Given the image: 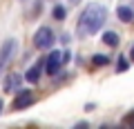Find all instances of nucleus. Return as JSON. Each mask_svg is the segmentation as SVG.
I'll return each instance as SVG.
<instances>
[{
  "mask_svg": "<svg viewBox=\"0 0 134 129\" xmlns=\"http://www.w3.org/2000/svg\"><path fill=\"white\" fill-rule=\"evenodd\" d=\"M43 71H45V58H40V60H36L31 67L27 69V73H25V80L31 82V85H36V82L40 80V76H43Z\"/></svg>",
  "mask_w": 134,
  "mask_h": 129,
  "instance_id": "39448f33",
  "label": "nucleus"
},
{
  "mask_svg": "<svg viewBox=\"0 0 134 129\" xmlns=\"http://www.w3.org/2000/svg\"><path fill=\"white\" fill-rule=\"evenodd\" d=\"M130 58L134 60V45H132V49H130Z\"/></svg>",
  "mask_w": 134,
  "mask_h": 129,
  "instance_id": "2eb2a0df",
  "label": "nucleus"
},
{
  "mask_svg": "<svg viewBox=\"0 0 134 129\" xmlns=\"http://www.w3.org/2000/svg\"><path fill=\"white\" fill-rule=\"evenodd\" d=\"M123 125H130V127H134V111H132V114H127V116L123 118Z\"/></svg>",
  "mask_w": 134,
  "mask_h": 129,
  "instance_id": "ddd939ff",
  "label": "nucleus"
},
{
  "mask_svg": "<svg viewBox=\"0 0 134 129\" xmlns=\"http://www.w3.org/2000/svg\"><path fill=\"white\" fill-rule=\"evenodd\" d=\"M25 76H20V73H9V76L5 78V82H2V87H5V91H16L20 87V82H23Z\"/></svg>",
  "mask_w": 134,
  "mask_h": 129,
  "instance_id": "0eeeda50",
  "label": "nucleus"
},
{
  "mask_svg": "<svg viewBox=\"0 0 134 129\" xmlns=\"http://www.w3.org/2000/svg\"><path fill=\"white\" fill-rule=\"evenodd\" d=\"M72 2H81V0H72Z\"/></svg>",
  "mask_w": 134,
  "mask_h": 129,
  "instance_id": "dca6fc26",
  "label": "nucleus"
},
{
  "mask_svg": "<svg viewBox=\"0 0 134 129\" xmlns=\"http://www.w3.org/2000/svg\"><path fill=\"white\" fill-rule=\"evenodd\" d=\"M103 42H105L107 47H119V34H116V31H105V34H103Z\"/></svg>",
  "mask_w": 134,
  "mask_h": 129,
  "instance_id": "1a4fd4ad",
  "label": "nucleus"
},
{
  "mask_svg": "<svg viewBox=\"0 0 134 129\" xmlns=\"http://www.w3.org/2000/svg\"><path fill=\"white\" fill-rule=\"evenodd\" d=\"M14 51H16V40H14V38L5 40V42H2V47H0V76H2V71H5V67L9 65Z\"/></svg>",
  "mask_w": 134,
  "mask_h": 129,
  "instance_id": "20e7f679",
  "label": "nucleus"
},
{
  "mask_svg": "<svg viewBox=\"0 0 134 129\" xmlns=\"http://www.w3.org/2000/svg\"><path fill=\"white\" fill-rule=\"evenodd\" d=\"M56 42V34H54L52 27H38L36 34H34V45L38 49H52Z\"/></svg>",
  "mask_w": 134,
  "mask_h": 129,
  "instance_id": "f03ea898",
  "label": "nucleus"
},
{
  "mask_svg": "<svg viewBox=\"0 0 134 129\" xmlns=\"http://www.w3.org/2000/svg\"><path fill=\"white\" fill-rule=\"evenodd\" d=\"M107 20V9L103 5H90L85 7V11L78 18V34L94 36L96 31H100V27Z\"/></svg>",
  "mask_w": 134,
  "mask_h": 129,
  "instance_id": "f257e3e1",
  "label": "nucleus"
},
{
  "mask_svg": "<svg viewBox=\"0 0 134 129\" xmlns=\"http://www.w3.org/2000/svg\"><path fill=\"white\" fill-rule=\"evenodd\" d=\"M92 65H96V67H105V65H110V58L103 56V53H96V56L92 58Z\"/></svg>",
  "mask_w": 134,
  "mask_h": 129,
  "instance_id": "9d476101",
  "label": "nucleus"
},
{
  "mask_svg": "<svg viewBox=\"0 0 134 129\" xmlns=\"http://www.w3.org/2000/svg\"><path fill=\"white\" fill-rule=\"evenodd\" d=\"M2 111H5V100L0 98V114H2Z\"/></svg>",
  "mask_w": 134,
  "mask_h": 129,
  "instance_id": "4468645a",
  "label": "nucleus"
},
{
  "mask_svg": "<svg viewBox=\"0 0 134 129\" xmlns=\"http://www.w3.org/2000/svg\"><path fill=\"white\" fill-rule=\"evenodd\" d=\"M60 65H63V53L60 51H52L45 58V71H47L49 76H54V73L60 69Z\"/></svg>",
  "mask_w": 134,
  "mask_h": 129,
  "instance_id": "423d86ee",
  "label": "nucleus"
},
{
  "mask_svg": "<svg viewBox=\"0 0 134 129\" xmlns=\"http://www.w3.org/2000/svg\"><path fill=\"white\" fill-rule=\"evenodd\" d=\"M52 16L58 20V22H60V20H65L67 11H65V7H63V5H56V7H54V11H52Z\"/></svg>",
  "mask_w": 134,
  "mask_h": 129,
  "instance_id": "9b49d317",
  "label": "nucleus"
},
{
  "mask_svg": "<svg viewBox=\"0 0 134 129\" xmlns=\"http://www.w3.org/2000/svg\"><path fill=\"white\" fill-rule=\"evenodd\" d=\"M130 67V62L125 60V56H119V62H116V71H125Z\"/></svg>",
  "mask_w": 134,
  "mask_h": 129,
  "instance_id": "f8f14e48",
  "label": "nucleus"
},
{
  "mask_svg": "<svg viewBox=\"0 0 134 129\" xmlns=\"http://www.w3.org/2000/svg\"><path fill=\"white\" fill-rule=\"evenodd\" d=\"M116 16H119V20H121V22H127V24L134 20V11L130 9V7H125V5H121L119 9H116Z\"/></svg>",
  "mask_w": 134,
  "mask_h": 129,
  "instance_id": "6e6552de",
  "label": "nucleus"
},
{
  "mask_svg": "<svg viewBox=\"0 0 134 129\" xmlns=\"http://www.w3.org/2000/svg\"><path fill=\"white\" fill-rule=\"evenodd\" d=\"M34 102H36V94H34L31 89H20L18 94H16L14 102H11V109H14V111H20V109L31 107Z\"/></svg>",
  "mask_w": 134,
  "mask_h": 129,
  "instance_id": "7ed1b4c3",
  "label": "nucleus"
}]
</instances>
